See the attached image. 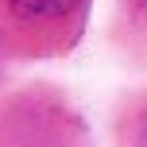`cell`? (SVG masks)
Returning <instances> with one entry per match:
<instances>
[{
  "instance_id": "obj_1",
  "label": "cell",
  "mask_w": 147,
  "mask_h": 147,
  "mask_svg": "<svg viewBox=\"0 0 147 147\" xmlns=\"http://www.w3.org/2000/svg\"><path fill=\"white\" fill-rule=\"evenodd\" d=\"M20 20H58V16L74 12L81 0H8Z\"/></svg>"
}]
</instances>
